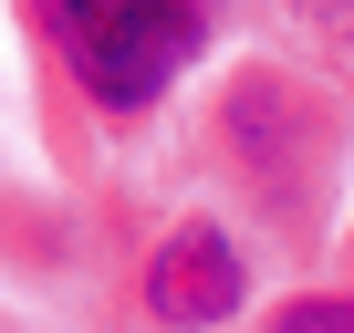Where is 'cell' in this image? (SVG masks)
Returning a JSON list of instances; mask_svg holds the SVG:
<instances>
[{"label": "cell", "mask_w": 354, "mask_h": 333, "mask_svg": "<svg viewBox=\"0 0 354 333\" xmlns=\"http://www.w3.org/2000/svg\"><path fill=\"white\" fill-rule=\"evenodd\" d=\"M32 11L94 104H146L156 84L198 63V32H209L198 0H32Z\"/></svg>", "instance_id": "cell-1"}, {"label": "cell", "mask_w": 354, "mask_h": 333, "mask_svg": "<svg viewBox=\"0 0 354 333\" xmlns=\"http://www.w3.org/2000/svg\"><path fill=\"white\" fill-rule=\"evenodd\" d=\"M240 292H250L240 240H230V229H209V219H188V229L156 250V271H146V312H156V323H177V333L230 323V312H240Z\"/></svg>", "instance_id": "cell-2"}, {"label": "cell", "mask_w": 354, "mask_h": 333, "mask_svg": "<svg viewBox=\"0 0 354 333\" xmlns=\"http://www.w3.org/2000/svg\"><path fill=\"white\" fill-rule=\"evenodd\" d=\"M271 333H354V302H292Z\"/></svg>", "instance_id": "cell-3"}, {"label": "cell", "mask_w": 354, "mask_h": 333, "mask_svg": "<svg viewBox=\"0 0 354 333\" xmlns=\"http://www.w3.org/2000/svg\"><path fill=\"white\" fill-rule=\"evenodd\" d=\"M292 11H313V21H344V32H354V0H292Z\"/></svg>", "instance_id": "cell-4"}]
</instances>
